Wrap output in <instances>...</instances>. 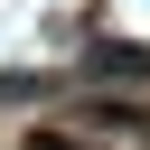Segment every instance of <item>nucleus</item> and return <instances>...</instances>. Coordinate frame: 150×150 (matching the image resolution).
<instances>
[{
  "label": "nucleus",
  "mask_w": 150,
  "mask_h": 150,
  "mask_svg": "<svg viewBox=\"0 0 150 150\" xmlns=\"http://www.w3.org/2000/svg\"><path fill=\"white\" fill-rule=\"evenodd\" d=\"M84 75H103V84H141V75H150V47H131V38H94V47H84Z\"/></svg>",
  "instance_id": "obj_1"
}]
</instances>
